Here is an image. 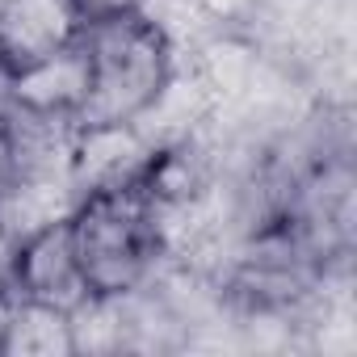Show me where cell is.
I'll return each instance as SVG.
<instances>
[{
	"instance_id": "obj_1",
	"label": "cell",
	"mask_w": 357,
	"mask_h": 357,
	"mask_svg": "<svg viewBox=\"0 0 357 357\" xmlns=\"http://www.w3.org/2000/svg\"><path fill=\"white\" fill-rule=\"evenodd\" d=\"M80 93L72 105V135L89 130H147L168 105L181 55L172 30L147 9L93 17L76 26Z\"/></svg>"
},
{
	"instance_id": "obj_2",
	"label": "cell",
	"mask_w": 357,
	"mask_h": 357,
	"mask_svg": "<svg viewBox=\"0 0 357 357\" xmlns=\"http://www.w3.org/2000/svg\"><path fill=\"white\" fill-rule=\"evenodd\" d=\"M168 219L172 215L139 181V168L72 194L63 223L93 303L130 298L155 282L172 248Z\"/></svg>"
},
{
	"instance_id": "obj_3",
	"label": "cell",
	"mask_w": 357,
	"mask_h": 357,
	"mask_svg": "<svg viewBox=\"0 0 357 357\" xmlns=\"http://www.w3.org/2000/svg\"><path fill=\"white\" fill-rule=\"evenodd\" d=\"M9 290H13L17 303L47 307V311H59V315H76L80 307L93 303L89 290H84V278L76 269V257H72L63 211L13 231Z\"/></svg>"
},
{
	"instance_id": "obj_4",
	"label": "cell",
	"mask_w": 357,
	"mask_h": 357,
	"mask_svg": "<svg viewBox=\"0 0 357 357\" xmlns=\"http://www.w3.org/2000/svg\"><path fill=\"white\" fill-rule=\"evenodd\" d=\"M80 17L68 0H0V59L17 76L63 55Z\"/></svg>"
},
{
	"instance_id": "obj_5",
	"label": "cell",
	"mask_w": 357,
	"mask_h": 357,
	"mask_svg": "<svg viewBox=\"0 0 357 357\" xmlns=\"http://www.w3.org/2000/svg\"><path fill=\"white\" fill-rule=\"evenodd\" d=\"M72 13L80 22H93V17H114V13H135V9H147V0H68Z\"/></svg>"
}]
</instances>
